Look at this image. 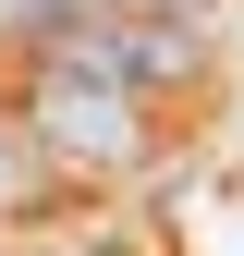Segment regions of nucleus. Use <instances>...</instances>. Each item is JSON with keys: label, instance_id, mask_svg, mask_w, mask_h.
<instances>
[{"label": "nucleus", "instance_id": "5", "mask_svg": "<svg viewBox=\"0 0 244 256\" xmlns=\"http://www.w3.org/2000/svg\"><path fill=\"white\" fill-rule=\"evenodd\" d=\"M61 256H74V244H61Z\"/></svg>", "mask_w": 244, "mask_h": 256}, {"label": "nucleus", "instance_id": "3", "mask_svg": "<svg viewBox=\"0 0 244 256\" xmlns=\"http://www.w3.org/2000/svg\"><path fill=\"white\" fill-rule=\"evenodd\" d=\"M74 24H86V0H0V37L12 49H61Z\"/></svg>", "mask_w": 244, "mask_h": 256}, {"label": "nucleus", "instance_id": "1", "mask_svg": "<svg viewBox=\"0 0 244 256\" xmlns=\"http://www.w3.org/2000/svg\"><path fill=\"white\" fill-rule=\"evenodd\" d=\"M24 134H37L49 171L110 183V171H146V146H159V98H146L122 61H98L86 37H61V49H37V74H24Z\"/></svg>", "mask_w": 244, "mask_h": 256}, {"label": "nucleus", "instance_id": "4", "mask_svg": "<svg viewBox=\"0 0 244 256\" xmlns=\"http://www.w3.org/2000/svg\"><path fill=\"white\" fill-rule=\"evenodd\" d=\"M86 12H196V0H86Z\"/></svg>", "mask_w": 244, "mask_h": 256}, {"label": "nucleus", "instance_id": "2", "mask_svg": "<svg viewBox=\"0 0 244 256\" xmlns=\"http://www.w3.org/2000/svg\"><path fill=\"white\" fill-rule=\"evenodd\" d=\"M49 183H61V171L37 158V134H24V98H0V220H24Z\"/></svg>", "mask_w": 244, "mask_h": 256}]
</instances>
